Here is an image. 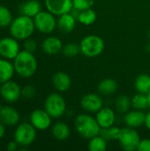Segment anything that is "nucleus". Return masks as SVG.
Wrapping results in <instances>:
<instances>
[{
    "instance_id": "f257e3e1",
    "label": "nucleus",
    "mask_w": 150,
    "mask_h": 151,
    "mask_svg": "<svg viewBox=\"0 0 150 151\" xmlns=\"http://www.w3.org/2000/svg\"><path fill=\"white\" fill-rule=\"evenodd\" d=\"M13 65L18 75L22 78H30L37 70V60L34 53L23 50L13 59Z\"/></svg>"
},
{
    "instance_id": "f03ea898",
    "label": "nucleus",
    "mask_w": 150,
    "mask_h": 151,
    "mask_svg": "<svg viewBox=\"0 0 150 151\" xmlns=\"http://www.w3.org/2000/svg\"><path fill=\"white\" fill-rule=\"evenodd\" d=\"M9 27L10 34L17 40H26L30 38L35 29L34 19L22 14L16 19H13Z\"/></svg>"
},
{
    "instance_id": "7ed1b4c3",
    "label": "nucleus",
    "mask_w": 150,
    "mask_h": 151,
    "mask_svg": "<svg viewBox=\"0 0 150 151\" xmlns=\"http://www.w3.org/2000/svg\"><path fill=\"white\" fill-rule=\"evenodd\" d=\"M74 126L77 133L84 139L89 140L100 134L101 127L93 117L88 114H80L76 117Z\"/></svg>"
},
{
    "instance_id": "20e7f679",
    "label": "nucleus",
    "mask_w": 150,
    "mask_h": 151,
    "mask_svg": "<svg viewBox=\"0 0 150 151\" xmlns=\"http://www.w3.org/2000/svg\"><path fill=\"white\" fill-rule=\"evenodd\" d=\"M80 52L88 58H95L103 53L104 50L103 40L95 35H89L85 36L80 43Z\"/></svg>"
},
{
    "instance_id": "39448f33",
    "label": "nucleus",
    "mask_w": 150,
    "mask_h": 151,
    "mask_svg": "<svg viewBox=\"0 0 150 151\" xmlns=\"http://www.w3.org/2000/svg\"><path fill=\"white\" fill-rule=\"evenodd\" d=\"M14 141L22 147L31 145L36 138V129L31 123H20L14 132Z\"/></svg>"
},
{
    "instance_id": "423d86ee",
    "label": "nucleus",
    "mask_w": 150,
    "mask_h": 151,
    "mask_svg": "<svg viewBox=\"0 0 150 151\" xmlns=\"http://www.w3.org/2000/svg\"><path fill=\"white\" fill-rule=\"evenodd\" d=\"M44 110L51 118L57 119L62 117L66 110V104L64 97L57 93L49 95L44 103Z\"/></svg>"
},
{
    "instance_id": "0eeeda50",
    "label": "nucleus",
    "mask_w": 150,
    "mask_h": 151,
    "mask_svg": "<svg viewBox=\"0 0 150 151\" xmlns=\"http://www.w3.org/2000/svg\"><path fill=\"white\" fill-rule=\"evenodd\" d=\"M118 142L124 150L135 151L138 150L141 138L135 128L126 127L120 130Z\"/></svg>"
},
{
    "instance_id": "6e6552de",
    "label": "nucleus",
    "mask_w": 150,
    "mask_h": 151,
    "mask_svg": "<svg viewBox=\"0 0 150 151\" xmlns=\"http://www.w3.org/2000/svg\"><path fill=\"white\" fill-rule=\"evenodd\" d=\"M33 19L35 28L42 34H50L57 27L55 15L49 11H41Z\"/></svg>"
},
{
    "instance_id": "1a4fd4ad",
    "label": "nucleus",
    "mask_w": 150,
    "mask_h": 151,
    "mask_svg": "<svg viewBox=\"0 0 150 151\" xmlns=\"http://www.w3.org/2000/svg\"><path fill=\"white\" fill-rule=\"evenodd\" d=\"M19 51V44L14 37H4L0 39V56L3 58L14 59Z\"/></svg>"
},
{
    "instance_id": "9d476101",
    "label": "nucleus",
    "mask_w": 150,
    "mask_h": 151,
    "mask_svg": "<svg viewBox=\"0 0 150 151\" xmlns=\"http://www.w3.org/2000/svg\"><path fill=\"white\" fill-rule=\"evenodd\" d=\"M0 95L4 101L8 103H15L21 96V88L15 81H8L1 84Z\"/></svg>"
},
{
    "instance_id": "9b49d317",
    "label": "nucleus",
    "mask_w": 150,
    "mask_h": 151,
    "mask_svg": "<svg viewBox=\"0 0 150 151\" xmlns=\"http://www.w3.org/2000/svg\"><path fill=\"white\" fill-rule=\"evenodd\" d=\"M29 120L36 130H46L51 125V117L45 110L42 109H36L33 111L30 114Z\"/></svg>"
},
{
    "instance_id": "f8f14e48",
    "label": "nucleus",
    "mask_w": 150,
    "mask_h": 151,
    "mask_svg": "<svg viewBox=\"0 0 150 151\" xmlns=\"http://www.w3.org/2000/svg\"><path fill=\"white\" fill-rule=\"evenodd\" d=\"M44 3L47 11L55 16L70 12L73 8L72 0H45Z\"/></svg>"
},
{
    "instance_id": "ddd939ff",
    "label": "nucleus",
    "mask_w": 150,
    "mask_h": 151,
    "mask_svg": "<svg viewBox=\"0 0 150 151\" xmlns=\"http://www.w3.org/2000/svg\"><path fill=\"white\" fill-rule=\"evenodd\" d=\"M103 100L100 96L94 93L86 94L80 100L81 108L88 112H97L103 108Z\"/></svg>"
},
{
    "instance_id": "4468645a",
    "label": "nucleus",
    "mask_w": 150,
    "mask_h": 151,
    "mask_svg": "<svg viewBox=\"0 0 150 151\" xmlns=\"http://www.w3.org/2000/svg\"><path fill=\"white\" fill-rule=\"evenodd\" d=\"M19 111L11 106H3L0 110V121L5 127H14L19 122Z\"/></svg>"
},
{
    "instance_id": "2eb2a0df",
    "label": "nucleus",
    "mask_w": 150,
    "mask_h": 151,
    "mask_svg": "<svg viewBox=\"0 0 150 151\" xmlns=\"http://www.w3.org/2000/svg\"><path fill=\"white\" fill-rule=\"evenodd\" d=\"M96 121L98 122L101 128H105L113 126L116 116L112 109L109 107H103L96 112Z\"/></svg>"
},
{
    "instance_id": "dca6fc26",
    "label": "nucleus",
    "mask_w": 150,
    "mask_h": 151,
    "mask_svg": "<svg viewBox=\"0 0 150 151\" xmlns=\"http://www.w3.org/2000/svg\"><path fill=\"white\" fill-rule=\"evenodd\" d=\"M146 114L140 110H133L127 111L125 115V123L127 127L137 128L144 125Z\"/></svg>"
},
{
    "instance_id": "f3484780",
    "label": "nucleus",
    "mask_w": 150,
    "mask_h": 151,
    "mask_svg": "<svg viewBox=\"0 0 150 151\" xmlns=\"http://www.w3.org/2000/svg\"><path fill=\"white\" fill-rule=\"evenodd\" d=\"M75 23V17L71 12H67L58 16L57 20V27L63 34H70L74 29Z\"/></svg>"
},
{
    "instance_id": "a211bd4d",
    "label": "nucleus",
    "mask_w": 150,
    "mask_h": 151,
    "mask_svg": "<svg viewBox=\"0 0 150 151\" xmlns=\"http://www.w3.org/2000/svg\"><path fill=\"white\" fill-rule=\"evenodd\" d=\"M42 49L47 55H56L62 51L63 44L59 38L56 36L47 37L42 43Z\"/></svg>"
},
{
    "instance_id": "6ab92c4d",
    "label": "nucleus",
    "mask_w": 150,
    "mask_h": 151,
    "mask_svg": "<svg viewBox=\"0 0 150 151\" xmlns=\"http://www.w3.org/2000/svg\"><path fill=\"white\" fill-rule=\"evenodd\" d=\"M52 84L57 90L60 92H65L71 88L72 80L66 73L57 72L52 77Z\"/></svg>"
},
{
    "instance_id": "aec40b11",
    "label": "nucleus",
    "mask_w": 150,
    "mask_h": 151,
    "mask_svg": "<svg viewBox=\"0 0 150 151\" xmlns=\"http://www.w3.org/2000/svg\"><path fill=\"white\" fill-rule=\"evenodd\" d=\"M15 73L14 65L9 59L0 58V85L11 81Z\"/></svg>"
},
{
    "instance_id": "412c9836",
    "label": "nucleus",
    "mask_w": 150,
    "mask_h": 151,
    "mask_svg": "<svg viewBox=\"0 0 150 151\" xmlns=\"http://www.w3.org/2000/svg\"><path fill=\"white\" fill-rule=\"evenodd\" d=\"M19 12L22 15L34 18L41 12V4L37 0H27L20 5Z\"/></svg>"
},
{
    "instance_id": "4be33fe9",
    "label": "nucleus",
    "mask_w": 150,
    "mask_h": 151,
    "mask_svg": "<svg viewBox=\"0 0 150 151\" xmlns=\"http://www.w3.org/2000/svg\"><path fill=\"white\" fill-rule=\"evenodd\" d=\"M98 92L103 96H111L114 94L118 89V83L113 79H103L100 81L97 87Z\"/></svg>"
},
{
    "instance_id": "5701e85b",
    "label": "nucleus",
    "mask_w": 150,
    "mask_h": 151,
    "mask_svg": "<svg viewBox=\"0 0 150 151\" xmlns=\"http://www.w3.org/2000/svg\"><path fill=\"white\" fill-rule=\"evenodd\" d=\"M53 136L58 141H65L70 136V128L64 122H57L51 127Z\"/></svg>"
},
{
    "instance_id": "b1692460",
    "label": "nucleus",
    "mask_w": 150,
    "mask_h": 151,
    "mask_svg": "<svg viewBox=\"0 0 150 151\" xmlns=\"http://www.w3.org/2000/svg\"><path fill=\"white\" fill-rule=\"evenodd\" d=\"M134 87L138 93L148 95L150 93V76L141 73L137 76L134 81Z\"/></svg>"
},
{
    "instance_id": "393cba45",
    "label": "nucleus",
    "mask_w": 150,
    "mask_h": 151,
    "mask_svg": "<svg viewBox=\"0 0 150 151\" xmlns=\"http://www.w3.org/2000/svg\"><path fill=\"white\" fill-rule=\"evenodd\" d=\"M132 100V107L135 110L144 111L149 108V100L148 95L138 93L137 95L133 96Z\"/></svg>"
},
{
    "instance_id": "a878e982",
    "label": "nucleus",
    "mask_w": 150,
    "mask_h": 151,
    "mask_svg": "<svg viewBox=\"0 0 150 151\" xmlns=\"http://www.w3.org/2000/svg\"><path fill=\"white\" fill-rule=\"evenodd\" d=\"M107 149V141L100 134L96 135L88 142V150L90 151H104Z\"/></svg>"
},
{
    "instance_id": "bb28decb",
    "label": "nucleus",
    "mask_w": 150,
    "mask_h": 151,
    "mask_svg": "<svg viewBox=\"0 0 150 151\" xmlns=\"http://www.w3.org/2000/svg\"><path fill=\"white\" fill-rule=\"evenodd\" d=\"M95 19H96L95 12L94 10H92L91 8H89V9L80 11L77 20H79V22L83 25L89 26V25L93 24L95 21Z\"/></svg>"
},
{
    "instance_id": "cd10ccee",
    "label": "nucleus",
    "mask_w": 150,
    "mask_h": 151,
    "mask_svg": "<svg viewBox=\"0 0 150 151\" xmlns=\"http://www.w3.org/2000/svg\"><path fill=\"white\" fill-rule=\"evenodd\" d=\"M120 128L117 127H105V128H101L100 131V135L104 138L106 141H113L116 140L118 141L119 134H120Z\"/></svg>"
},
{
    "instance_id": "c85d7f7f",
    "label": "nucleus",
    "mask_w": 150,
    "mask_h": 151,
    "mask_svg": "<svg viewBox=\"0 0 150 151\" xmlns=\"http://www.w3.org/2000/svg\"><path fill=\"white\" fill-rule=\"evenodd\" d=\"M132 106V100L126 95L119 96L116 100V109L120 113H126Z\"/></svg>"
},
{
    "instance_id": "c756f323",
    "label": "nucleus",
    "mask_w": 150,
    "mask_h": 151,
    "mask_svg": "<svg viewBox=\"0 0 150 151\" xmlns=\"http://www.w3.org/2000/svg\"><path fill=\"white\" fill-rule=\"evenodd\" d=\"M13 20L11 11L4 5H0V27H10Z\"/></svg>"
},
{
    "instance_id": "7c9ffc66",
    "label": "nucleus",
    "mask_w": 150,
    "mask_h": 151,
    "mask_svg": "<svg viewBox=\"0 0 150 151\" xmlns=\"http://www.w3.org/2000/svg\"><path fill=\"white\" fill-rule=\"evenodd\" d=\"M62 52H63V54H64L65 56H66V57H68V58L75 57V56H77V55L80 52V44L74 43V42L66 43L65 45L63 46Z\"/></svg>"
},
{
    "instance_id": "2f4dec72",
    "label": "nucleus",
    "mask_w": 150,
    "mask_h": 151,
    "mask_svg": "<svg viewBox=\"0 0 150 151\" xmlns=\"http://www.w3.org/2000/svg\"><path fill=\"white\" fill-rule=\"evenodd\" d=\"M95 0H72L73 8L79 11L89 9L94 5Z\"/></svg>"
},
{
    "instance_id": "473e14b6",
    "label": "nucleus",
    "mask_w": 150,
    "mask_h": 151,
    "mask_svg": "<svg viewBox=\"0 0 150 151\" xmlns=\"http://www.w3.org/2000/svg\"><path fill=\"white\" fill-rule=\"evenodd\" d=\"M36 95V89L31 85H27L21 88V96L27 99H31Z\"/></svg>"
},
{
    "instance_id": "72a5a7b5",
    "label": "nucleus",
    "mask_w": 150,
    "mask_h": 151,
    "mask_svg": "<svg viewBox=\"0 0 150 151\" xmlns=\"http://www.w3.org/2000/svg\"><path fill=\"white\" fill-rule=\"evenodd\" d=\"M23 47H24L25 50L34 53L36 50V49H37V43H36V42L34 40L27 38V39H26Z\"/></svg>"
},
{
    "instance_id": "f704fd0d",
    "label": "nucleus",
    "mask_w": 150,
    "mask_h": 151,
    "mask_svg": "<svg viewBox=\"0 0 150 151\" xmlns=\"http://www.w3.org/2000/svg\"><path fill=\"white\" fill-rule=\"evenodd\" d=\"M139 151H150V140L149 139H143L141 140L139 147Z\"/></svg>"
},
{
    "instance_id": "c9c22d12",
    "label": "nucleus",
    "mask_w": 150,
    "mask_h": 151,
    "mask_svg": "<svg viewBox=\"0 0 150 151\" xmlns=\"http://www.w3.org/2000/svg\"><path fill=\"white\" fill-rule=\"evenodd\" d=\"M19 145L15 141H12V142H10L7 144V150L9 151H16L19 149Z\"/></svg>"
},
{
    "instance_id": "e433bc0d",
    "label": "nucleus",
    "mask_w": 150,
    "mask_h": 151,
    "mask_svg": "<svg viewBox=\"0 0 150 151\" xmlns=\"http://www.w3.org/2000/svg\"><path fill=\"white\" fill-rule=\"evenodd\" d=\"M144 125L149 130H150V111L148 112L146 114V116H145V123H144Z\"/></svg>"
},
{
    "instance_id": "4c0bfd02",
    "label": "nucleus",
    "mask_w": 150,
    "mask_h": 151,
    "mask_svg": "<svg viewBox=\"0 0 150 151\" xmlns=\"http://www.w3.org/2000/svg\"><path fill=\"white\" fill-rule=\"evenodd\" d=\"M5 134V126L0 121V140L4 136Z\"/></svg>"
},
{
    "instance_id": "58836bf2",
    "label": "nucleus",
    "mask_w": 150,
    "mask_h": 151,
    "mask_svg": "<svg viewBox=\"0 0 150 151\" xmlns=\"http://www.w3.org/2000/svg\"><path fill=\"white\" fill-rule=\"evenodd\" d=\"M148 100H149V108L150 109V93L148 94Z\"/></svg>"
},
{
    "instance_id": "ea45409f",
    "label": "nucleus",
    "mask_w": 150,
    "mask_h": 151,
    "mask_svg": "<svg viewBox=\"0 0 150 151\" xmlns=\"http://www.w3.org/2000/svg\"><path fill=\"white\" fill-rule=\"evenodd\" d=\"M2 107H3V106H2V104H1V103H0V110L2 109Z\"/></svg>"
},
{
    "instance_id": "a19ab883",
    "label": "nucleus",
    "mask_w": 150,
    "mask_h": 151,
    "mask_svg": "<svg viewBox=\"0 0 150 151\" xmlns=\"http://www.w3.org/2000/svg\"><path fill=\"white\" fill-rule=\"evenodd\" d=\"M149 38H150V30H149Z\"/></svg>"
}]
</instances>
